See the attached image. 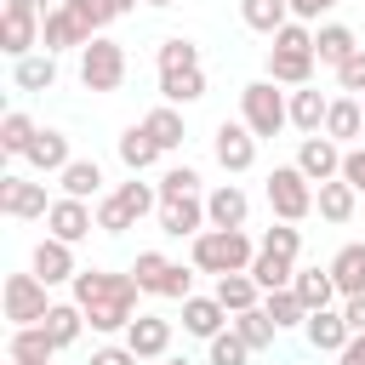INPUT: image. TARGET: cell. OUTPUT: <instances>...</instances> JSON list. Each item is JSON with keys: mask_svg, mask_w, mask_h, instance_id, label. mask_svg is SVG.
<instances>
[{"mask_svg": "<svg viewBox=\"0 0 365 365\" xmlns=\"http://www.w3.org/2000/svg\"><path fill=\"white\" fill-rule=\"evenodd\" d=\"M137 274H108V268H80L74 274V302L86 308V325L97 336H114L137 319Z\"/></svg>", "mask_w": 365, "mask_h": 365, "instance_id": "obj_1", "label": "cell"}, {"mask_svg": "<svg viewBox=\"0 0 365 365\" xmlns=\"http://www.w3.org/2000/svg\"><path fill=\"white\" fill-rule=\"evenodd\" d=\"M251 257H257V245L245 240V228H200L188 240V262L200 274H240V268H251Z\"/></svg>", "mask_w": 365, "mask_h": 365, "instance_id": "obj_2", "label": "cell"}, {"mask_svg": "<svg viewBox=\"0 0 365 365\" xmlns=\"http://www.w3.org/2000/svg\"><path fill=\"white\" fill-rule=\"evenodd\" d=\"M240 120L257 131V137H279L291 125V91H279V80H251L240 91Z\"/></svg>", "mask_w": 365, "mask_h": 365, "instance_id": "obj_3", "label": "cell"}, {"mask_svg": "<svg viewBox=\"0 0 365 365\" xmlns=\"http://www.w3.org/2000/svg\"><path fill=\"white\" fill-rule=\"evenodd\" d=\"M80 86L86 91H120L125 86V46L120 40H108V34H97V40H86L80 46Z\"/></svg>", "mask_w": 365, "mask_h": 365, "instance_id": "obj_4", "label": "cell"}, {"mask_svg": "<svg viewBox=\"0 0 365 365\" xmlns=\"http://www.w3.org/2000/svg\"><path fill=\"white\" fill-rule=\"evenodd\" d=\"M0 308H6V319L11 325H40L46 314H51V285L29 268V274H6V285H0Z\"/></svg>", "mask_w": 365, "mask_h": 365, "instance_id": "obj_5", "label": "cell"}, {"mask_svg": "<svg viewBox=\"0 0 365 365\" xmlns=\"http://www.w3.org/2000/svg\"><path fill=\"white\" fill-rule=\"evenodd\" d=\"M268 211H274L279 222H302V217L314 211V182L302 177V165H297V160L268 171Z\"/></svg>", "mask_w": 365, "mask_h": 365, "instance_id": "obj_6", "label": "cell"}, {"mask_svg": "<svg viewBox=\"0 0 365 365\" xmlns=\"http://www.w3.org/2000/svg\"><path fill=\"white\" fill-rule=\"evenodd\" d=\"M257 143H262V137H257L245 120H222L217 137H211V154H217V165H222L228 177H240V171L257 165Z\"/></svg>", "mask_w": 365, "mask_h": 365, "instance_id": "obj_7", "label": "cell"}, {"mask_svg": "<svg viewBox=\"0 0 365 365\" xmlns=\"http://www.w3.org/2000/svg\"><path fill=\"white\" fill-rule=\"evenodd\" d=\"M0 211H6V217H17V222L46 217V211H51L46 182H34V177H23V171H6V177H0Z\"/></svg>", "mask_w": 365, "mask_h": 365, "instance_id": "obj_8", "label": "cell"}, {"mask_svg": "<svg viewBox=\"0 0 365 365\" xmlns=\"http://www.w3.org/2000/svg\"><path fill=\"white\" fill-rule=\"evenodd\" d=\"M91 228H97V211H91V200H74V194L51 200V211H46V234H57V240L80 245Z\"/></svg>", "mask_w": 365, "mask_h": 365, "instance_id": "obj_9", "label": "cell"}, {"mask_svg": "<svg viewBox=\"0 0 365 365\" xmlns=\"http://www.w3.org/2000/svg\"><path fill=\"white\" fill-rule=\"evenodd\" d=\"M160 234H171V240H194L200 228H211V217H205V200L200 194H182V200H160Z\"/></svg>", "mask_w": 365, "mask_h": 365, "instance_id": "obj_10", "label": "cell"}, {"mask_svg": "<svg viewBox=\"0 0 365 365\" xmlns=\"http://www.w3.org/2000/svg\"><path fill=\"white\" fill-rule=\"evenodd\" d=\"M297 165H302V177H308V182L342 177V143H336V137H325V131H314V137H302Z\"/></svg>", "mask_w": 365, "mask_h": 365, "instance_id": "obj_11", "label": "cell"}, {"mask_svg": "<svg viewBox=\"0 0 365 365\" xmlns=\"http://www.w3.org/2000/svg\"><path fill=\"white\" fill-rule=\"evenodd\" d=\"M29 268L46 279V285H74V245L68 240H57V234H46L40 245H34V257H29Z\"/></svg>", "mask_w": 365, "mask_h": 365, "instance_id": "obj_12", "label": "cell"}, {"mask_svg": "<svg viewBox=\"0 0 365 365\" xmlns=\"http://www.w3.org/2000/svg\"><path fill=\"white\" fill-rule=\"evenodd\" d=\"M125 348H131L137 359H165V354H171V319L137 314V319L125 325Z\"/></svg>", "mask_w": 365, "mask_h": 365, "instance_id": "obj_13", "label": "cell"}, {"mask_svg": "<svg viewBox=\"0 0 365 365\" xmlns=\"http://www.w3.org/2000/svg\"><path fill=\"white\" fill-rule=\"evenodd\" d=\"M302 336H308V348H314V354H342L354 331H348L342 308H314V314H308V325H302Z\"/></svg>", "mask_w": 365, "mask_h": 365, "instance_id": "obj_14", "label": "cell"}, {"mask_svg": "<svg viewBox=\"0 0 365 365\" xmlns=\"http://www.w3.org/2000/svg\"><path fill=\"white\" fill-rule=\"evenodd\" d=\"M68 160H74V154H68V137H63V131H51V125H40V131H34V143H29V154H23V165H29V171H40V177H57Z\"/></svg>", "mask_w": 365, "mask_h": 365, "instance_id": "obj_15", "label": "cell"}, {"mask_svg": "<svg viewBox=\"0 0 365 365\" xmlns=\"http://www.w3.org/2000/svg\"><path fill=\"white\" fill-rule=\"evenodd\" d=\"M354 205H359V188H354L348 177L314 182V211H319L325 222H354Z\"/></svg>", "mask_w": 365, "mask_h": 365, "instance_id": "obj_16", "label": "cell"}, {"mask_svg": "<svg viewBox=\"0 0 365 365\" xmlns=\"http://www.w3.org/2000/svg\"><path fill=\"white\" fill-rule=\"evenodd\" d=\"M205 217H211V228H245V217H251L245 188H240V182H217V188L205 194Z\"/></svg>", "mask_w": 365, "mask_h": 365, "instance_id": "obj_17", "label": "cell"}, {"mask_svg": "<svg viewBox=\"0 0 365 365\" xmlns=\"http://www.w3.org/2000/svg\"><path fill=\"white\" fill-rule=\"evenodd\" d=\"M228 325H234V314H228L217 297H188V302H182V331H188V336L211 342V336L228 331Z\"/></svg>", "mask_w": 365, "mask_h": 365, "instance_id": "obj_18", "label": "cell"}, {"mask_svg": "<svg viewBox=\"0 0 365 365\" xmlns=\"http://www.w3.org/2000/svg\"><path fill=\"white\" fill-rule=\"evenodd\" d=\"M40 23L46 17H23V11H0V51L17 63L29 51H40Z\"/></svg>", "mask_w": 365, "mask_h": 365, "instance_id": "obj_19", "label": "cell"}, {"mask_svg": "<svg viewBox=\"0 0 365 365\" xmlns=\"http://www.w3.org/2000/svg\"><path fill=\"white\" fill-rule=\"evenodd\" d=\"M6 354H11V365H40V359H57L63 348L51 342V331H46V325H11Z\"/></svg>", "mask_w": 365, "mask_h": 365, "instance_id": "obj_20", "label": "cell"}, {"mask_svg": "<svg viewBox=\"0 0 365 365\" xmlns=\"http://www.w3.org/2000/svg\"><path fill=\"white\" fill-rule=\"evenodd\" d=\"M354 51H359V40H354L348 23H319V29H314V57H319L325 68H342Z\"/></svg>", "mask_w": 365, "mask_h": 365, "instance_id": "obj_21", "label": "cell"}, {"mask_svg": "<svg viewBox=\"0 0 365 365\" xmlns=\"http://www.w3.org/2000/svg\"><path fill=\"white\" fill-rule=\"evenodd\" d=\"M325 114H331V97H325L319 86H297V91H291V125H297L302 137L325 131Z\"/></svg>", "mask_w": 365, "mask_h": 365, "instance_id": "obj_22", "label": "cell"}, {"mask_svg": "<svg viewBox=\"0 0 365 365\" xmlns=\"http://www.w3.org/2000/svg\"><path fill=\"white\" fill-rule=\"evenodd\" d=\"M365 131V103L359 97H331V114H325V137H336L342 148H354Z\"/></svg>", "mask_w": 365, "mask_h": 365, "instance_id": "obj_23", "label": "cell"}, {"mask_svg": "<svg viewBox=\"0 0 365 365\" xmlns=\"http://www.w3.org/2000/svg\"><path fill=\"white\" fill-rule=\"evenodd\" d=\"M314 63H319L314 51H274V46H268V80H279V86H291V91H297V86H314Z\"/></svg>", "mask_w": 365, "mask_h": 365, "instance_id": "obj_24", "label": "cell"}, {"mask_svg": "<svg viewBox=\"0 0 365 365\" xmlns=\"http://www.w3.org/2000/svg\"><path fill=\"white\" fill-rule=\"evenodd\" d=\"M11 80H17V91H51V86H57V51H29V57H17V63H11Z\"/></svg>", "mask_w": 365, "mask_h": 365, "instance_id": "obj_25", "label": "cell"}, {"mask_svg": "<svg viewBox=\"0 0 365 365\" xmlns=\"http://www.w3.org/2000/svg\"><path fill=\"white\" fill-rule=\"evenodd\" d=\"M291 291L302 297V308L314 314V308H331L342 291H336V279H331V262L325 268H297V279H291Z\"/></svg>", "mask_w": 365, "mask_h": 365, "instance_id": "obj_26", "label": "cell"}, {"mask_svg": "<svg viewBox=\"0 0 365 365\" xmlns=\"http://www.w3.org/2000/svg\"><path fill=\"white\" fill-rule=\"evenodd\" d=\"M228 314H245V308H257L262 302V285L251 279V268H240V274H217V291H211Z\"/></svg>", "mask_w": 365, "mask_h": 365, "instance_id": "obj_27", "label": "cell"}, {"mask_svg": "<svg viewBox=\"0 0 365 365\" xmlns=\"http://www.w3.org/2000/svg\"><path fill=\"white\" fill-rule=\"evenodd\" d=\"M331 279L342 297H359L365 291V240H348L336 257H331Z\"/></svg>", "mask_w": 365, "mask_h": 365, "instance_id": "obj_28", "label": "cell"}, {"mask_svg": "<svg viewBox=\"0 0 365 365\" xmlns=\"http://www.w3.org/2000/svg\"><path fill=\"white\" fill-rule=\"evenodd\" d=\"M154 160H160V143L143 131V120H137V125H125V131H120V165H125L131 177H143Z\"/></svg>", "mask_w": 365, "mask_h": 365, "instance_id": "obj_29", "label": "cell"}, {"mask_svg": "<svg viewBox=\"0 0 365 365\" xmlns=\"http://www.w3.org/2000/svg\"><path fill=\"white\" fill-rule=\"evenodd\" d=\"M143 131L160 143V154H171V148H182V114H177V103H160V108H148L143 114Z\"/></svg>", "mask_w": 365, "mask_h": 365, "instance_id": "obj_30", "label": "cell"}, {"mask_svg": "<svg viewBox=\"0 0 365 365\" xmlns=\"http://www.w3.org/2000/svg\"><path fill=\"white\" fill-rule=\"evenodd\" d=\"M57 188L74 194V200H97V194H103V165H97V160H68V165L57 171Z\"/></svg>", "mask_w": 365, "mask_h": 365, "instance_id": "obj_31", "label": "cell"}, {"mask_svg": "<svg viewBox=\"0 0 365 365\" xmlns=\"http://www.w3.org/2000/svg\"><path fill=\"white\" fill-rule=\"evenodd\" d=\"M40 325L51 331V342H57V348H74V342H80V331H86V308H80L74 297H68V302H51V314H46Z\"/></svg>", "mask_w": 365, "mask_h": 365, "instance_id": "obj_32", "label": "cell"}, {"mask_svg": "<svg viewBox=\"0 0 365 365\" xmlns=\"http://www.w3.org/2000/svg\"><path fill=\"white\" fill-rule=\"evenodd\" d=\"M240 17H245V29H257V34L274 40L291 23V0H240Z\"/></svg>", "mask_w": 365, "mask_h": 365, "instance_id": "obj_33", "label": "cell"}, {"mask_svg": "<svg viewBox=\"0 0 365 365\" xmlns=\"http://www.w3.org/2000/svg\"><path fill=\"white\" fill-rule=\"evenodd\" d=\"M234 331H240V342H245L251 354H268V348H274V336H279V325L262 314V302H257V308H245V314H234Z\"/></svg>", "mask_w": 365, "mask_h": 365, "instance_id": "obj_34", "label": "cell"}, {"mask_svg": "<svg viewBox=\"0 0 365 365\" xmlns=\"http://www.w3.org/2000/svg\"><path fill=\"white\" fill-rule=\"evenodd\" d=\"M251 279H257L262 291H279V285L297 279V262L279 257V251H262V245H257V257H251Z\"/></svg>", "mask_w": 365, "mask_h": 365, "instance_id": "obj_35", "label": "cell"}, {"mask_svg": "<svg viewBox=\"0 0 365 365\" xmlns=\"http://www.w3.org/2000/svg\"><path fill=\"white\" fill-rule=\"evenodd\" d=\"M262 314H268L279 331H291V325H308V308H302V297H297L291 285H279V291H262Z\"/></svg>", "mask_w": 365, "mask_h": 365, "instance_id": "obj_36", "label": "cell"}, {"mask_svg": "<svg viewBox=\"0 0 365 365\" xmlns=\"http://www.w3.org/2000/svg\"><path fill=\"white\" fill-rule=\"evenodd\" d=\"M114 200H120V211H125L131 222H143L148 211H160V188H154V182H143V177L120 182V188H114Z\"/></svg>", "mask_w": 365, "mask_h": 365, "instance_id": "obj_37", "label": "cell"}, {"mask_svg": "<svg viewBox=\"0 0 365 365\" xmlns=\"http://www.w3.org/2000/svg\"><path fill=\"white\" fill-rule=\"evenodd\" d=\"M160 97H165V103H200V97H205V68L160 74Z\"/></svg>", "mask_w": 365, "mask_h": 365, "instance_id": "obj_38", "label": "cell"}, {"mask_svg": "<svg viewBox=\"0 0 365 365\" xmlns=\"http://www.w3.org/2000/svg\"><path fill=\"white\" fill-rule=\"evenodd\" d=\"M34 131H40V125H34L23 108H11V114L0 120V148H6L11 160H23V154H29V143H34Z\"/></svg>", "mask_w": 365, "mask_h": 365, "instance_id": "obj_39", "label": "cell"}, {"mask_svg": "<svg viewBox=\"0 0 365 365\" xmlns=\"http://www.w3.org/2000/svg\"><path fill=\"white\" fill-rule=\"evenodd\" d=\"M154 63H160V74H177V68H200V46H194V40H182V34H171V40H160Z\"/></svg>", "mask_w": 365, "mask_h": 365, "instance_id": "obj_40", "label": "cell"}, {"mask_svg": "<svg viewBox=\"0 0 365 365\" xmlns=\"http://www.w3.org/2000/svg\"><path fill=\"white\" fill-rule=\"evenodd\" d=\"M131 274H137V285H143L148 297H160V285H165V274H171V257H165V251H137Z\"/></svg>", "mask_w": 365, "mask_h": 365, "instance_id": "obj_41", "label": "cell"}, {"mask_svg": "<svg viewBox=\"0 0 365 365\" xmlns=\"http://www.w3.org/2000/svg\"><path fill=\"white\" fill-rule=\"evenodd\" d=\"M154 188H160V200H182V194H200V171H194V165H165Z\"/></svg>", "mask_w": 365, "mask_h": 365, "instance_id": "obj_42", "label": "cell"}, {"mask_svg": "<svg viewBox=\"0 0 365 365\" xmlns=\"http://www.w3.org/2000/svg\"><path fill=\"white\" fill-rule=\"evenodd\" d=\"M257 245H262V251H279V257L297 262V257H302V228H297V222H274V228H262Z\"/></svg>", "mask_w": 365, "mask_h": 365, "instance_id": "obj_43", "label": "cell"}, {"mask_svg": "<svg viewBox=\"0 0 365 365\" xmlns=\"http://www.w3.org/2000/svg\"><path fill=\"white\" fill-rule=\"evenodd\" d=\"M245 359H251V348L240 342V331H234V325L211 336V354H205V365H245Z\"/></svg>", "mask_w": 365, "mask_h": 365, "instance_id": "obj_44", "label": "cell"}, {"mask_svg": "<svg viewBox=\"0 0 365 365\" xmlns=\"http://www.w3.org/2000/svg\"><path fill=\"white\" fill-rule=\"evenodd\" d=\"M194 274H200L194 262H188V268H182V262H171V274H165L160 297H165V302H188V297H194Z\"/></svg>", "mask_w": 365, "mask_h": 365, "instance_id": "obj_45", "label": "cell"}, {"mask_svg": "<svg viewBox=\"0 0 365 365\" xmlns=\"http://www.w3.org/2000/svg\"><path fill=\"white\" fill-rule=\"evenodd\" d=\"M125 228H137V222L120 211L114 194H103V200H97V234H125Z\"/></svg>", "mask_w": 365, "mask_h": 365, "instance_id": "obj_46", "label": "cell"}, {"mask_svg": "<svg viewBox=\"0 0 365 365\" xmlns=\"http://www.w3.org/2000/svg\"><path fill=\"white\" fill-rule=\"evenodd\" d=\"M274 51H314V29L291 17V23H285V29L274 34Z\"/></svg>", "mask_w": 365, "mask_h": 365, "instance_id": "obj_47", "label": "cell"}, {"mask_svg": "<svg viewBox=\"0 0 365 365\" xmlns=\"http://www.w3.org/2000/svg\"><path fill=\"white\" fill-rule=\"evenodd\" d=\"M336 86H342L348 97H365V46H359V51H354V57L336 68Z\"/></svg>", "mask_w": 365, "mask_h": 365, "instance_id": "obj_48", "label": "cell"}, {"mask_svg": "<svg viewBox=\"0 0 365 365\" xmlns=\"http://www.w3.org/2000/svg\"><path fill=\"white\" fill-rule=\"evenodd\" d=\"M342 177L365 194V143H354V148H342Z\"/></svg>", "mask_w": 365, "mask_h": 365, "instance_id": "obj_49", "label": "cell"}, {"mask_svg": "<svg viewBox=\"0 0 365 365\" xmlns=\"http://www.w3.org/2000/svg\"><path fill=\"white\" fill-rule=\"evenodd\" d=\"M86 365H143V359H137V354H131L125 342H108V348H97V354L86 359Z\"/></svg>", "mask_w": 365, "mask_h": 365, "instance_id": "obj_50", "label": "cell"}, {"mask_svg": "<svg viewBox=\"0 0 365 365\" xmlns=\"http://www.w3.org/2000/svg\"><path fill=\"white\" fill-rule=\"evenodd\" d=\"M331 6H336V0H291V17H297V23H319Z\"/></svg>", "mask_w": 365, "mask_h": 365, "instance_id": "obj_51", "label": "cell"}, {"mask_svg": "<svg viewBox=\"0 0 365 365\" xmlns=\"http://www.w3.org/2000/svg\"><path fill=\"white\" fill-rule=\"evenodd\" d=\"M342 319H348V331H365V291L359 297H342Z\"/></svg>", "mask_w": 365, "mask_h": 365, "instance_id": "obj_52", "label": "cell"}, {"mask_svg": "<svg viewBox=\"0 0 365 365\" xmlns=\"http://www.w3.org/2000/svg\"><path fill=\"white\" fill-rule=\"evenodd\" d=\"M336 365H365V331H354V336H348V348L336 354Z\"/></svg>", "mask_w": 365, "mask_h": 365, "instance_id": "obj_53", "label": "cell"}, {"mask_svg": "<svg viewBox=\"0 0 365 365\" xmlns=\"http://www.w3.org/2000/svg\"><path fill=\"white\" fill-rule=\"evenodd\" d=\"M6 11H23V17H46V0H6Z\"/></svg>", "mask_w": 365, "mask_h": 365, "instance_id": "obj_54", "label": "cell"}, {"mask_svg": "<svg viewBox=\"0 0 365 365\" xmlns=\"http://www.w3.org/2000/svg\"><path fill=\"white\" fill-rule=\"evenodd\" d=\"M108 6H114V17H131L137 11V0H108Z\"/></svg>", "mask_w": 365, "mask_h": 365, "instance_id": "obj_55", "label": "cell"}, {"mask_svg": "<svg viewBox=\"0 0 365 365\" xmlns=\"http://www.w3.org/2000/svg\"><path fill=\"white\" fill-rule=\"evenodd\" d=\"M143 6H177V0H143Z\"/></svg>", "mask_w": 365, "mask_h": 365, "instance_id": "obj_56", "label": "cell"}, {"mask_svg": "<svg viewBox=\"0 0 365 365\" xmlns=\"http://www.w3.org/2000/svg\"><path fill=\"white\" fill-rule=\"evenodd\" d=\"M165 365H188V359H165Z\"/></svg>", "mask_w": 365, "mask_h": 365, "instance_id": "obj_57", "label": "cell"}, {"mask_svg": "<svg viewBox=\"0 0 365 365\" xmlns=\"http://www.w3.org/2000/svg\"><path fill=\"white\" fill-rule=\"evenodd\" d=\"M40 365H51V359H40Z\"/></svg>", "mask_w": 365, "mask_h": 365, "instance_id": "obj_58", "label": "cell"}, {"mask_svg": "<svg viewBox=\"0 0 365 365\" xmlns=\"http://www.w3.org/2000/svg\"><path fill=\"white\" fill-rule=\"evenodd\" d=\"M51 6H63V0H51Z\"/></svg>", "mask_w": 365, "mask_h": 365, "instance_id": "obj_59", "label": "cell"}, {"mask_svg": "<svg viewBox=\"0 0 365 365\" xmlns=\"http://www.w3.org/2000/svg\"><path fill=\"white\" fill-rule=\"evenodd\" d=\"M359 103H365V97H359Z\"/></svg>", "mask_w": 365, "mask_h": 365, "instance_id": "obj_60", "label": "cell"}]
</instances>
